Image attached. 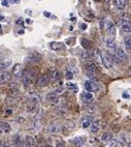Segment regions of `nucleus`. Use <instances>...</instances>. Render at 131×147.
Returning <instances> with one entry per match:
<instances>
[{
	"label": "nucleus",
	"instance_id": "7ed1b4c3",
	"mask_svg": "<svg viewBox=\"0 0 131 147\" xmlns=\"http://www.w3.org/2000/svg\"><path fill=\"white\" fill-rule=\"evenodd\" d=\"M22 79H23V83L25 84V86H30L31 84H33V82L35 80V73L33 71H26L23 74Z\"/></svg>",
	"mask_w": 131,
	"mask_h": 147
},
{
	"label": "nucleus",
	"instance_id": "4468645a",
	"mask_svg": "<svg viewBox=\"0 0 131 147\" xmlns=\"http://www.w3.org/2000/svg\"><path fill=\"white\" fill-rule=\"evenodd\" d=\"M116 8H118L120 11L125 9L126 5H127V0H112Z\"/></svg>",
	"mask_w": 131,
	"mask_h": 147
},
{
	"label": "nucleus",
	"instance_id": "9b49d317",
	"mask_svg": "<svg viewBox=\"0 0 131 147\" xmlns=\"http://www.w3.org/2000/svg\"><path fill=\"white\" fill-rule=\"evenodd\" d=\"M115 50H116V56H117L121 61L128 60V55L126 54V52L123 50V49H121V48H116Z\"/></svg>",
	"mask_w": 131,
	"mask_h": 147
},
{
	"label": "nucleus",
	"instance_id": "f704fd0d",
	"mask_svg": "<svg viewBox=\"0 0 131 147\" xmlns=\"http://www.w3.org/2000/svg\"><path fill=\"white\" fill-rule=\"evenodd\" d=\"M65 78L67 80H72V78H74V74L71 73V71H67V73H66Z\"/></svg>",
	"mask_w": 131,
	"mask_h": 147
},
{
	"label": "nucleus",
	"instance_id": "1a4fd4ad",
	"mask_svg": "<svg viewBox=\"0 0 131 147\" xmlns=\"http://www.w3.org/2000/svg\"><path fill=\"white\" fill-rule=\"evenodd\" d=\"M93 58H94V62L95 64H97V65L99 66H102V52L100 50H98V49H95L94 51H93Z\"/></svg>",
	"mask_w": 131,
	"mask_h": 147
},
{
	"label": "nucleus",
	"instance_id": "ddd939ff",
	"mask_svg": "<svg viewBox=\"0 0 131 147\" xmlns=\"http://www.w3.org/2000/svg\"><path fill=\"white\" fill-rule=\"evenodd\" d=\"M13 78V75L11 73H7V71H4V73L0 74V84H4V83H7L9 82Z\"/></svg>",
	"mask_w": 131,
	"mask_h": 147
},
{
	"label": "nucleus",
	"instance_id": "6e6552de",
	"mask_svg": "<svg viewBox=\"0 0 131 147\" xmlns=\"http://www.w3.org/2000/svg\"><path fill=\"white\" fill-rule=\"evenodd\" d=\"M23 74H24V67L22 64H15V65H13V71H11V75H13V77L20 79V78H22Z\"/></svg>",
	"mask_w": 131,
	"mask_h": 147
},
{
	"label": "nucleus",
	"instance_id": "4c0bfd02",
	"mask_svg": "<svg viewBox=\"0 0 131 147\" xmlns=\"http://www.w3.org/2000/svg\"><path fill=\"white\" fill-rule=\"evenodd\" d=\"M6 1H7V0H4V1H3V2H2L3 5H5V6H7V5H8V3L6 2Z\"/></svg>",
	"mask_w": 131,
	"mask_h": 147
},
{
	"label": "nucleus",
	"instance_id": "f257e3e1",
	"mask_svg": "<svg viewBox=\"0 0 131 147\" xmlns=\"http://www.w3.org/2000/svg\"><path fill=\"white\" fill-rule=\"evenodd\" d=\"M103 25H104V28L105 30H106V32H108L110 35H112V36H116V34H117V28H116L115 26V23H114L112 20H110V19H105L104 22H103Z\"/></svg>",
	"mask_w": 131,
	"mask_h": 147
},
{
	"label": "nucleus",
	"instance_id": "cd10ccee",
	"mask_svg": "<svg viewBox=\"0 0 131 147\" xmlns=\"http://www.w3.org/2000/svg\"><path fill=\"white\" fill-rule=\"evenodd\" d=\"M27 112H29V113H33L35 114L37 112V107L33 104V105H29L27 106Z\"/></svg>",
	"mask_w": 131,
	"mask_h": 147
},
{
	"label": "nucleus",
	"instance_id": "0eeeda50",
	"mask_svg": "<svg viewBox=\"0 0 131 147\" xmlns=\"http://www.w3.org/2000/svg\"><path fill=\"white\" fill-rule=\"evenodd\" d=\"M85 88L88 92H97L99 90L98 84L95 83L94 81H90V80L85 82Z\"/></svg>",
	"mask_w": 131,
	"mask_h": 147
},
{
	"label": "nucleus",
	"instance_id": "a19ab883",
	"mask_svg": "<svg viewBox=\"0 0 131 147\" xmlns=\"http://www.w3.org/2000/svg\"><path fill=\"white\" fill-rule=\"evenodd\" d=\"M1 60H2V53L0 52V61H1Z\"/></svg>",
	"mask_w": 131,
	"mask_h": 147
},
{
	"label": "nucleus",
	"instance_id": "6ab92c4d",
	"mask_svg": "<svg viewBox=\"0 0 131 147\" xmlns=\"http://www.w3.org/2000/svg\"><path fill=\"white\" fill-rule=\"evenodd\" d=\"M40 60V55L39 54H37V53H33V54H31L30 56H28V57L26 58V62H37V61Z\"/></svg>",
	"mask_w": 131,
	"mask_h": 147
},
{
	"label": "nucleus",
	"instance_id": "9d476101",
	"mask_svg": "<svg viewBox=\"0 0 131 147\" xmlns=\"http://www.w3.org/2000/svg\"><path fill=\"white\" fill-rule=\"evenodd\" d=\"M50 47L53 51H56V52L65 50V45H64L63 42H52L50 44Z\"/></svg>",
	"mask_w": 131,
	"mask_h": 147
},
{
	"label": "nucleus",
	"instance_id": "2eb2a0df",
	"mask_svg": "<svg viewBox=\"0 0 131 147\" xmlns=\"http://www.w3.org/2000/svg\"><path fill=\"white\" fill-rule=\"evenodd\" d=\"M49 82H50L49 77H47V75H41V76H39V78L37 79V85L39 87H45L49 84Z\"/></svg>",
	"mask_w": 131,
	"mask_h": 147
},
{
	"label": "nucleus",
	"instance_id": "39448f33",
	"mask_svg": "<svg viewBox=\"0 0 131 147\" xmlns=\"http://www.w3.org/2000/svg\"><path fill=\"white\" fill-rule=\"evenodd\" d=\"M114 62L112 59V55L110 52H103L102 53V65H104V67L110 68L113 66Z\"/></svg>",
	"mask_w": 131,
	"mask_h": 147
},
{
	"label": "nucleus",
	"instance_id": "20e7f679",
	"mask_svg": "<svg viewBox=\"0 0 131 147\" xmlns=\"http://www.w3.org/2000/svg\"><path fill=\"white\" fill-rule=\"evenodd\" d=\"M121 28L125 33H130L131 31V23L130 19L128 17L124 16L123 18L121 19Z\"/></svg>",
	"mask_w": 131,
	"mask_h": 147
},
{
	"label": "nucleus",
	"instance_id": "c756f323",
	"mask_svg": "<svg viewBox=\"0 0 131 147\" xmlns=\"http://www.w3.org/2000/svg\"><path fill=\"white\" fill-rule=\"evenodd\" d=\"M67 88H68L69 90H71V91H74V92H78V90H79L78 85L74 84V83H68V84H67Z\"/></svg>",
	"mask_w": 131,
	"mask_h": 147
},
{
	"label": "nucleus",
	"instance_id": "412c9836",
	"mask_svg": "<svg viewBox=\"0 0 131 147\" xmlns=\"http://www.w3.org/2000/svg\"><path fill=\"white\" fill-rule=\"evenodd\" d=\"M11 65V59H2L0 61V71H3V69H6L7 67Z\"/></svg>",
	"mask_w": 131,
	"mask_h": 147
},
{
	"label": "nucleus",
	"instance_id": "4be33fe9",
	"mask_svg": "<svg viewBox=\"0 0 131 147\" xmlns=\"http://www.w3.org/2000/svg\"><path fill=\"white\" fill-rule=\"evenodd\" d=\"M83 100H84L86 104H91V102H93V100H94V97H93V95H92L91 93H89V92H85L84 94H83Z\"/></svg>",
	"mask_w": 131,
	"mask_h": 147
},
{
	"label": "nucleus",
	"instance_id": "ea45409f",
	"mask_svg": "<svg viewBox=\"0 0 131 147\" xmlns=\"http://www.w3.org/2000/svg\"><path fill=\"white\" fill-rule=\"evenodd\" d=\"M123 96H124V97H129V95H128V94H126V93H123Z\"/></svg>",
	"mask_w": 131,
	"mask_h": 147
},
{
	"label": "nucleus",
	"instance_id": "2f4dec72",
	"mask_svg": "<svg viewBox=\"0 0 131 147\" xmlns=\"http://www.w3.org/2000/svg\"><path fill=\"white\" fill-rule=\"evenodd\" d=\"M106 144H108V147H118L119 142L117 141V140H115V139H114V138H113V139L110 140V142H108Z\"/></svg>",
	"mask_w": 131,
	"mask_h": 147
},
{
	"label": "nucleus",
	"instance_id": "c03bdc74",
	"mask_svg": "<svg viewBox=\"0 0 131 147\" xmlns=\"http://www.w3.org/2000/svg\"><path fill=\"white\" fill-rule=\"evenodd\" d=\"M106 1H108H108H112V0H106Z\"/></svg>",
	"mask_w": 131,
	"mask_h": 147
},
{
	"label": "nucleus",
	"instance_id": "72a5a7b5",
	"mask_svg": "<svg viewBox=\"0 0 131 147\" xmlns=\"http://www.w3.org/2000/svg\"><path fill=\"white\" fill-rule=\"evenodd\" d=\"M15 145H16V147H21L22 146V141H21L20 136L15 137Z\"/></svg>",
	"mask_w": 131,
	"mask_h": 147
},
{
	"label": "nucleus",
	"instance_id": "7c9ffc66",
	"mask_svg": "<svg viewBox=\"0 0 131 147\" xmlns=\"http://www.w3.org/2000/svg\"><path fill=\"white\" fill-rule=\"evenodd\" d=\"M91 122H92L91 117H87V118L83 121V124H82V125H83V127H84V129H86V127H89L90 124H91Z\"/></svg>",
	"mask_w": 131,
	"mask_h": 147
},
{
	"label": "nucleus",
	"instance_id": "5701e85b",
	"mask_svg": "<svg viewBox=\"0 0 131 147\" xmlns=\"http://www.w3.org/2000/svg\"><path fill=\"white\" fill-rule=\"evenodd\" d=\"M0 129L4 133H8V131H11V125L7 123V122H0Z\"/></svg>",
	"mask_w": 131,
	"mask_h": 147
},
{
	"label": "nucleus",
	"instance_id": "423d86ee",
	"mask_svg": "<svg viewBox=\"0 0 131 147\" xmlns=\"http://www.w3.org/2000/svg\"><path fill=\"white\" fill-rule=\"evenodd\" d=\"M61 129H62V125L57 121H53L47 125V131L50 134H58L61 131Z\"/></svg>",
	"mask_w": 131,
	"mask_h": 147
},
{
	"label": "nucleus",
	"instance_id": "aec40b11",
	"mask_svg": "<svg viewBox=\"0 0 131 147\" xmlns=\"http://www.w3.org/2000/svg\"><path fill=\"white\" fill-rule=\"evenodd\" d=\"M104 42H105V46H106L108 49H110V50H114V49H116V48H117V44H116L115 40H114L113 38H110V37L105 38Z\"/></svg>",
	"mask_w": 131,
	"mask_h": 147
},
{
	"label": "nucleus",
	"instance_id": "f03ea898",
	"mask_svg": "<svg viewBox=\"0 0 131 147\" xmlns=\"http://www.w3.org/2000/svg\"><path fill=\"white\" fill-rule=\"evenodd\" d=\"M86 73L87 75L89 76V78L93 80H96V76L98 74V69H97V66L94 62H89L87 63L86 65Z\"/></svg>",
	"mask_w": 131,
	"mask_h": 147
},
{
	"label": "nucleus",
	"instance_id": "f3484780",
	"mask_svg": "<svg viewBox=\"0 0 131 147\" xmlns=\"http://www.w3.org/2000/svg\"><path fill=\"white\" fill-rule=\"evenodd\" d=\"M72 142H74V144L76 145V146L80 147V146H82V145L85 144V142H86V137H84V136L76 137V138L72 140Z\"/></svg>",
	"mask_w": 131,
	"mask_h": 147
},
{
	"label": "nucleus",
	"instance_id": "dca6fc26",
	"mask_svg": "<svg viewBox=\"0 0 131 147\" xmlns=\"http://www.w3.org/2000/svg\"><path fill=\"white\" fill-rule=\"evenodd\" d=\"M26 145L28 147H36L37 146V140L34 137L27 136L26 137Z\"/></svg>",
	"mask_w": 131,
	"mask_h": 147
},
{
	"label": "nucleus",
	"instance_id": "a211bd4d",
	"mask_svg": "<svg viewBox=\"0 0 131 147\" xmlns=\"http://www.w3.org/2000/svg\"><path fill=\"white\" fill-rule=\"evenodd\" d=\"M100 122L99 120H95V121H92L91 124H90V131H91V133H93V134H95V133H97V131H99L100 129Z\"/></svg>",
	"mask_w": 131,
	"mask_h": 147
},
{
	"label": "nucleus",
	"instance_id": "473e14b6",
	"mask_svg": "<svg viewBox=\"0 0 131 147\" xmlns=\"http://www.w3.org/2000/svg\"><path fill=\"white\" fill-rule=\"evenodd\" d=\"M81 56L83 59H90V57H91V54L89 53V51H83V52L81 53Z\"/></svg>",
	"mask_w": 131,
	"mask_h": 147
},
{
	"label": "nucleus",
	"instance_id": "c9c22d12",
	"mask_svg": "<svg viewBox=\"0 0 131 147\" xmlns=\"http://www.w3.org/2000/svg\"><path fill=\"white\" fill-rule=\"evenodd\" d=\"M0 147H11V146H9V144L5 143V142H1L0 143Z\"/></svg>",
	"mask_w": 131,
	"mask_h": 147
},
{
	"label": "nucleus",
	"instance_id": "f8f14e48",
	"mask_svg": "<svg viewBox=\"0 0 131 147\" xmlns=\"http://www.w3.org/2000/svg\"><path fill=\"white\" fill-rule=\"evenodd\" d=\"M45 98H47V100L49 102H50L51 105H57L58 102H59V100H58V96H57V94H56L55 92H51V93L47 94Z\"/></svg>",
	"mask_w": 131,
	"mask_h": 147
},
{
	"label": "nucleus",
	"instance_id": "c85d7f7f",
	"mask_svg": "<svg viewBox=\"0 0 131 147\" xmlns=\"http://www.w3.org/2000/svg\"><path fill=\"white\" fill-rule=\"evenodd\" d=\"M81 42H82V46L86 49V50H88L90 47H91V44H90V42L87 38H82L81 40Z\"/></svg>",
	"mask_w": 131,
	"mask_h": 147
},
{
	"label": "nucleus",
	"instance_id": "79ce46f5",
	"mask_svg": "<svg viewBox=\"0 0 131 147\" xmlns=\"http://www.w3.org/2000/svg\"><path fill=\"white\" fill-rule=\"evenodd\" d=\"M45 15L47 17H50V13H45Z\"/></svg>",
	"mask_w": 131,
	"mask_h": 147
},
{
	"label": "nucleus",
	"instance_id": "37998d69",
	"mask_svg": "<svg viewBox=\"0 0 131 147\" xmlns=\"http://www.w3.org/2000/svg\"><path fill=\"white\" fill-rule=\"evenodd\" d=\"M94 1H96V2H99L100 0H94Z\"/></svg>",
	"mask_w": 131,
	"mask_h": 147
},
{
	"label": "nucleus",
	"instance_id": "e433bc0d",
	"mask_svg": "<svg viewBox=\"0 0 131 147\" xmlns=\"http://www.w3.org/2000/svg\"><path fill=\"white\" fill-rule=\"evenodd\" d=\"M56 147H65V143H64V142H59V143L56 145Z\"/></svg>",
	"mask_w": 131,
	"mask_h": 147
},
{
	"label": "nucleus",
	"instance_id": "bb28decb",
	"mask_svg": "<svg viewBox=\"0 0 131 147\" xmlns=\"http://www.w3.org/2000/svg\"><path fill=\"white\" fill-rule=\"evenodd\" d=\"M131 38H130V36H126L125 38H124V45H125V47H126V49L128 51H130V48H131Z\"/></svg>",
	"mask_w": 131,
	"mask_h": 147
},
{
	"label": "nucleus",
	"instance_id": "393cba45",
	"mask_svg": "<svg viewBox=\"0 0 131 147\" xmlns=\"http://www.w3.org/2000/svg\"><path fill=\"white\" fill-rule=\"evenodd\" d=\"M60 79H61V74H60V71H53V73H52V80H54V81H59Z\"/></svg>",
	"mask_w": 131,
	"mask_h": 147
},
{
	"label": "nucleus",
	"instance_id": "b1692460",
	"mask_svg": "<svg viewBox=\"0 0 131 147\" xmlns=\"http://www.w3.org/2000/svg\"><path fill=\"white\" fill-rule=\"evenodd\" d=\"M101 139H102V141L104 143H108V142H110V140L113 139V134L112 133H104L102 135V137H101Z\"/></svg>",
	"mask_w": 131,
	"mask_h": 147
},
{
	"label": "nucleus",
	"instance_id": "58836bf2",
	"mask_svg": "<svg viewBox=\"0 0 131 147\" xmlns=\"http://www.w3.org/2000/svg\"><path fill=\"white\" fill-rule=\"evenodd\" d=\"M19 1H20V0H11V3H18Z\"/></svg>",
	"mask_w": 131,
	"mask_h": 147
},
{
	"label": "nucleus",
	"instance_id": "a878e982",
	"mask_svg": "<svg viewBox=\"0 0 131 147\" xmlns=\"http://www.w3.org/2000/svg\"><path fill=\"white\" fill-rule=\"evenodd\" d=\"M29 100H31L32 102H38L40 100V96L36 93H33V94L29 95Z\"/></svg>",
	"mask_w": 131,
	"mask_h": 147
}]
</instances>
